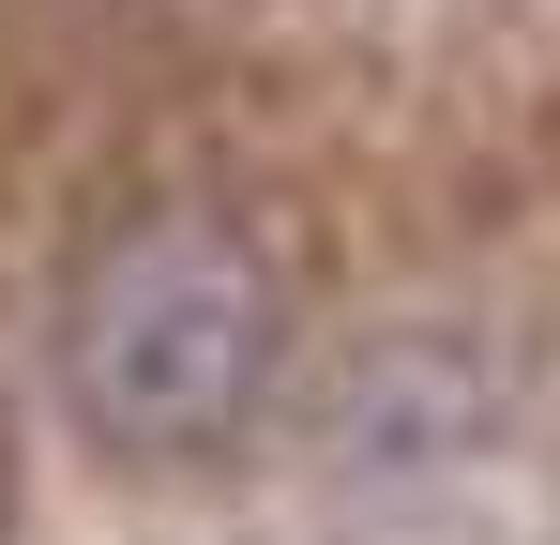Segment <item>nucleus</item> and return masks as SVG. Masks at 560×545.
Returning a JSON list of instances; mask_svg holds the SVG:
<instances>
[{
  "mask_svg": "<svg viewBox=\"0 0 560 545\" xmlns=\"http://www.w3.org/2000/svg\"><path fill=\"white\" fill-rule=\"evenodd\" d=\"M0 545H15V485H0Z\"/></svg>",
  "mask_w": 560,
  "mask_h": 545,
  "instance_id": "3",
  "label": "nucleus"
},
{
  "mask_svg": "<svg viewBox=\"0 0 560 545\" xmlns=\"http://www.w3.org/2000/svg\"><path fill=\"white\" fill-rule=\"evenodd\" d=\"M303 500L334 545H546L560 531V379L500 318H378L303 409Z\"/></svg>",
  "mask_w": 560,
  "mask_h": 545,
  "instance_id": "2",
  "label": "nucleus"
},
{
  "mask_svg": "<svg viewBox=\"0 0 560 545\" xmlns=\"http://www.w3.org/2000/svg\"><path fill=\"white\" fill-rule=\"evenodd\" d=\"M303 379V243L243 182L152 167L46 272V394L106 469H228Z\"/></svg>",
  "mask_w": 560,
  "mask_h": 545,
  "instance_id": "1",
  "label": "nucleus"
}]
</instances>
